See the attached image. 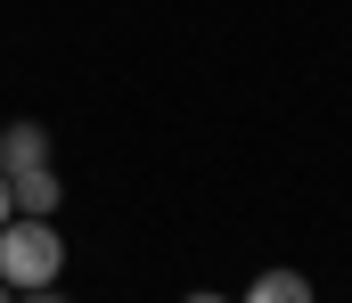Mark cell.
<instances>
[{
	"instance_id": "1",
	"label": "cell",
	"mask_w": 352,
	"mask_h": 303,
	"mask_svg": "<svg viewBox=\"0 0 352 303\" xmlns=\"http://www.w3.org/2000/svg\"><path fill=\"white\" fill-rule=\"evenodd\" d=\"M58 271H66L58 229L33 221V213H8L0 221V287L8 295H33V287H58Z\"/></svg>"
},
{
	"instance_id": "2",
	"label": "cell",
	"mask_w": 352,
	"mask_h": 303,
	"mask_svg": "<svg viewBox=\"0 0 352 303\" xmlns=\"http://www.w3.org/2000/svg\"><path fill=\"white\" fill-rule=\"evenodd\" d=\"M33 164H50V131H41V123H8V131H0V181H16V172H33Z\"/></svg>"
},
{
	"instance_id": "3",
	"label": "cell",
	"mask_w": 352,
	"mask_h": 303,
	"mask_svg": "<svg viewBox=\"0 0 352 303\" xmlns=\"http://www.w3.org/2000/svg\"><path fill=\"white\" fill-rule=\"evenodd\" d=\"M58 197H66V189H58V172H50V164H33V172H16V181H8V205H16V213H33V221H50Z\"/></svg>"
},
{
	"instance_id": "4",
	"label": "cell",
	"mask_w": 352,
	"mask_h": 303,
	"mask_svg": "<svg viewBox=\"0 0 352 303\" xmlns=\"http://www.w3.org/2000/svg\"><path fill=\"white\" fill-rule=\"evenodd\" d=\"M246 303H320V295H311L303 271H263V279L246 287Z\"/></svg>"
},
{
	"instance_id": "5",
	"label": "cell",
	"mask_w": 352,
	"mask_h": 303,
	"mask_svg": "<svg viewBox=\"0 0 352 303\" xmlns=\"http://www.w3.org/2000/svg\"><path fill=\"white\" fill-rule=\"evenodd\" d=\"M25 303H66V295H58V287H33V295H25Z\"/></svg>"
},
{
	"instance_id": "6",
	"label": "cell",
	"mask_w": 352,
	"mask_h": 303,
	"mask_svg": "<svg viewBox=\"0 0 352 303\" xmlns=\"http://www.w3.org/2000/svg\"><path fill=\"white\" fill-rule=\"evenodd\" d=\"M8 213H16V205H8V181H0V221H8Z\"/></svg>"
},
{
	"instance_id": "7",
	"label": "cell",
	"mask_w": 352,
	"mask_h": 303,
	"mask_svg": "<svg viewBox=\"0 0 352 303\" xmlns=\"http://www.w3.org/2000/svg\"><path fill=\"white\" fill-rule=\"evenodd\" d=\"M180 303H230V295H180Z\"/></svg>"
},
{
	"instance_id": "8",
	"label": "cell",
	"mask_w": 352,
	"mask_h": 303,
	"mask_svg": "<svg viewBox=\"0 0 352 303\" xmlns=\"http://www.w3.org/2000/svg\"><path fill=\"white\" fill-rule=\"evenodd\" d=\"M0 303H16V295H8V287H0Z\"/></svg>"
}]
</instances>
